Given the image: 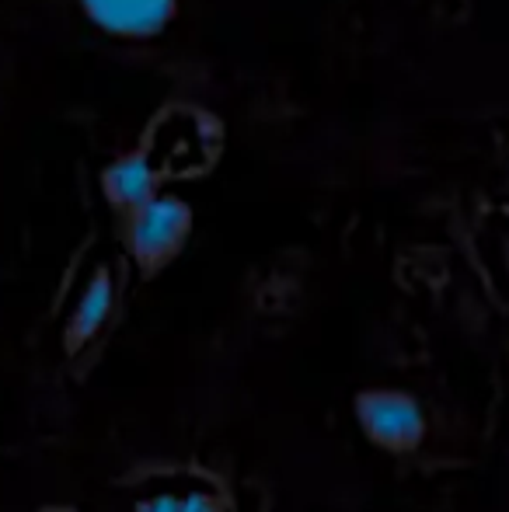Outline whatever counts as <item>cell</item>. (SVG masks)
<instances>
[{"instance_id":"cell-1","label":"cell","mask_w":509,"mask_h":512,"mask_svg":"<svg viewBox=\"0 0 509 512\" xmlns=\"http://www.w3.org/2000/svg\"><path fill=\"white\" fill-rule=\"evenodd\" d=\"M116 223L129 265L143 279H157L189 248L192 234H196V209L185 196L164 189L161 196L116 216Z\"/></svg>"},{"instance_id":"cell-2","label":"cell","mask_w":509,"mask_h":512,"mask_svg":"<svg viewBox=\"0 0 509 512\" xmlns=\"http://www.w3.org/2000/svg\"><path fill=\"white\" fill-rule=\"evenodd\" d=\"M203 143L206 136H192L189 143L175 140L171 150H161L154 133H143L133 147L119 150L112 161H105L98 171V192L112 209V216H123L147 199L161 196L168 189V178L178 175L175 168H182L185 157H199Z\"/></svg>"},{"instance_id":"cell-3","label":"cell","mask_w":509,"mask_h":512,"mask_svg":"<svg viewBox=\"0 0 509 512\" xmlns=\"http://www.w3.org/2000/svg\"><path fill=\"white\" fill-rule=\"evenodd\" d=\"M353 418L370 446L394 457L415 453L429 436L422 401L398 387H367L353 398Z\"/></svg>"},{"instance_id":"cell-4","label":"cell","mask_w":509,"mask_h":512,"mask_svg":"<svg viewBox=\"0 0 509 512\" xmlns=\"http://www.w3.org/2000/svg\"><path fill=\"white\" fill-rule=\"evenodd\" d=\"M77 11L105 39L143 46L175 28L182 0H77Z\"/></svg>"},{"instance_id":"cell-5","label":"cell","mask_w":509,"mask_h":512,"mask_svg":"<svg viewBox=\"0 0 509 512\" xmlns=\"http://www.w3.org/2000/svg\"><path fill=\"white\" fill-rule=\"evenodd\" d=\"M116 297V272L109 265H95V272L84 279L81 293H77L74 307H70L67 324H63V349H67V356L84 352L109 328L112 314H116Z\"/></svg>"},{"instance_id":"cell-6","label":"cell","mask_w":509,"mask_h":512,"mask_svg":"<svg viewBox=\"0 0 509 512\" xmlns=\"http://www.w3.org/2000/svg\"><path fill=\"white\" fill-rule=\"evenodd\" d=\"M133 512H227V502L210 488H185V492H157L133 506Z\"/></svg>"},{"instance_id":"cell-7","label":"cell","mask_w":509,"mask_h":512,"mask_svg":"<svg viewBox=\"0 0 509 512\" xmlns=\"http://www.w3.org/2000/svg\"><path fill=\"white\" fill-rule=\"evenodd\" d=\"M35 512H77V509L67 506V502H49V506H39Z\"/></svg>"}]
</instances>
